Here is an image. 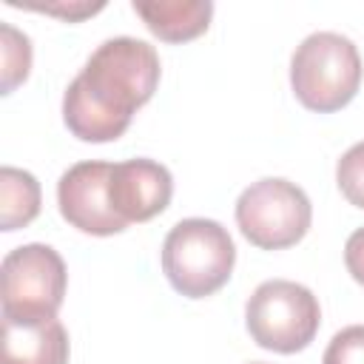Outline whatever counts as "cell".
Returning a JSON list of instances; mask_svg holds the SVG:
<instances>
[{
    "mask_svg": "<svg viewBox=\"0 0 364 364\" xmlns=\"http://www.w3.org/2000/svg\"><path fill=\"white\" fill-rule=\"evenodd\" d=\"M290 85L299 102L318 114L344 108L361 85V57L350 37L316 31L301 40L290 60Z\"/></svg>",
    "mask_w": 364,
    "mask_h": 364,
    "instance_id": "3957f363",
    "label": "cell"
},
{
    "mask_svg": "<svg viewBox=\"0 0 364 364\" xmlns=\"http://www.w3.org/2000/svg\"><path fill=\"white\" fill-rule=\"evenodd\" d=\"M111 162H77L57 182V205L63 219L91 236H114L128 228L117 216L108 196Z\"/></svg>",
    "mask_w": 364,
    "mask_h": 364,
    "instance_id": "52a82bcc",
    "label": "cell"
},
{
    "mask_svg": "<svg viewBox=\"0 0 364 364\" xmlns=\"http://www.w3.org/2000/svg\"><path fill=\"white\" fill-rule=\"evenodd\" d=\"M0 54H3V94H11L31 68V43L23 31L0 23Z\"/></svg>",
    "mask_w": 364,
    "mask_h": 364,
    "instance_id": "7c38bea8",
    "label": "cell"
},
{
    "mask_svg": "<svg viewBox=\"0 0 364 364\" xmlns=\"http://www.w3.org/2000/svg\"><path fill=\"white\" fill-rule=\"evenodd\" d=\"M40 213V182L20 168H0V228L6 233L26 228Z\"/></svg>",
    "mask_w": 364,
    "mask_h": 364,
    "instance_id": "8fae6325",
    "label": "cell"
},
{
    "mask_svg": "<svg viewBox=\"0 0 364 364\" xmlns=\"http://www.w3.org/2000/svg\"><path fill=\"white\" fill-rule=\"evenodd\" d=\"M250 364H264V361H250Z\"/></svg>",
    "mask_w": 364,
    "mask_h": 364,
    "instance_id": "e0dca14e",
    "label": "cell"
},
{
    "mask_svg": "<svg viewBox=\"0 0 364 364\" xmlns=\"http://www.w3.org/2000/svg\"><path fill=\"white\" fill-rule=\"evenodd\" d=\"M105 3H46V6H37V3H26V9H34V11H46V14H54V17H63L68 23H77L88 14H97L102 11Z\"/></svg>",
    "mask_w": 364,
    "mask_h": 364,
    "instance_id": "9a60e30c",
    "label": "cell"
},
{
    "mask_svg": "<svg viewBox=\"0 0 364 364\" xmlns=\"http://www.w3.org/2000/svg\"><path fill=\"white\" fill-rule=\"evenodd\" d=\"M108 196L117 216L128 225L148 222L168 208L173 196V179L171 171L154 159H125L111 168Z\"/></svg>",
    "mask_w": 364,
    "mask_h": 364,
    "instance_id": "ba28073f",
    "label": "cell"
},
{
    "mask_svg": "<svg viewBox=\"0 0 364 364\" xmlns=\"http://www.w3.org/2000/svg\"><path fill=\"white\" fill-rule=\"evenodd\" d=\"M310 222L313 205L307 193L279 176L247 185L236 199V225L242 236L262 250H282L301 242Z\"/></svg>",
    "mask_w": 364,
    "mask_h": 364,
    "instance_id": "5b68a950",
    "label": "cell"
},
{
    "mask_svg": "<svg viewBox=\"0 0 364 364\" xmlns=\"http://www.w3.org/2000/svg\"><path fill=\"white\" fill-rule=\"evenodd\" d=\"M321 364H364V324L338 330L330 338Z\"/></svg>",
    "mask_w": 364,
    "mask_h": 364,
    "instance_id": "5bb4252c",
    "label": "cell"
},
{
    "mask_svg": "<svg viewBox=\"0 0 364 364\" xmlns=\"http://www.w3.org/2000/svg\"><path fill=\"white\" fill-rule=\"evenodd\" d=\"M245 324L259 347L290 355L316 338L321 307L304 284L290 279H270L262 282L247 299Z\"/></svg>",
    "mask_w": 364,
    "mask_h": 364,
    "instance_id": "277c9868",
    "label": "cell"
},
{
    "mask_svg": "<svg viewBox=\"0 0 364 364\" xmlns=\"http://www.w3.org/2000/svg\"><path fill=\"white\" fill-rule=\"evenodd\" d=\"M233 262V239L228 228L213 219H182L162 242V270L171 287L185 299H205L225 287Z\"/></svg>",
    "mask_w": 364,
    "mask_h": 364,
    "instance_id": "7a4b0ae2",
    "label": "cell"
},
{
    "mask_svg": "<svg viewBox=\"0 0 364 364\" xmlns=\"http://www.w3.org/2000/svg\"><path fill=\"white\" fill-rule=\"evenodd\" d=\"M134 11L142 17L151 34L165 43H188L208 31L213 17L210 0H134Z\"/></svg>",
    "mask_w": 364,
    "mask_h": 364,
    "instance_id": "30bf717a",
    "label": "cell"
},
{
    "mask_svg": "<svg viewBox=\"0 0 364 364\" xmlns=\"http://www.w3.org/2000/svg\"><path fill=\"white\" fill-rule=\"evenodd\" d=\"M344 264H347L350 276L364 287V228L350 233V239L344 245Z\"/></svg>",
    "mask_w": 364,
    "mask_h": 364,
    "instance_id": "2e32d148",
    "label": "cell"
},
{
    "mask_svg": "<svg viewBox=\"0 0 364 364\" xmlns=\"http://www.w3.org/2000/svg\"><path fill=\"white\" fill-rule=\"evenodd\" d=\"M336 182L350 205L364 208V142H355L344 151L336 165Z\"/></svg>",
    "mask_w": 364,
    "mask_h": 364,
    "instance_id": "4fadbf2b",
    "label": "cell"
},
{
    "mask_svg": "<svg viewBox=\"0 0 364 364\" xmlns=\"http://www.w3.org/2000/svg\"><path fill=\"white\" fill-rule=\"evenodd\" d=\"M3 318L37 321L57 318L65 296V262L51 245H20L6 253L3 267Z\"/></svg>",
    "mask_w": 364,
    "mask_h": 364,
    "instance_id": "8992f818",
    "label": "cell"
},
{
    "mask_svg": "<svg viewBox=\"0 0 364 364\" xmlns=\"http://www.w3.org/2000/svg\"><path fill=\"white\" fill-rule=\"evenodd\" d=\"M3 364H68V333L57 318H3Z\"/></svg>",
    "mask_w": 364,
    "mask_h": 364,
    "instance_id": "9c48e42d",
    "label": "cell"
},
{
    "mask_svg": "<svg viewBox=\"0 0 364 364\" xmlns=\"http://www.w3.org/2000/svg\"><path fill=\"white\" fill-rule=\"evenodd\" d=\"M159 85V54L136 37L97 46L63 97V122L82 142H111L131 125Z\"/></svg>",
    "mask_w": 364,
    "mask_h": 364,
    "instance_id": "6da1fadb",
    "label": "cell"
}]
</instances>
